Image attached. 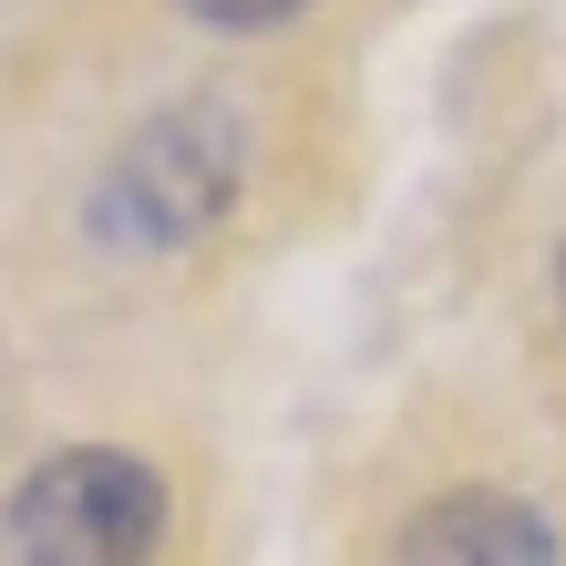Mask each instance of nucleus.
Segmentation results:
<instances>
[{"mask_svg": "<svg viewBox=\"0 0 566 566\" xmlns=\"http://www.w3.org/2000/svg\"><path fill=\"white\" fill-rule=\"evenodd\" d=\"M238 186H248V124L227 104H207V93H186V104L145 114L104 155V176L83 196V227L114 258H176L238 207Z\"/></svg>", "mask_w": 566, "mask_h": 566, "instance_id": "nucleus-1", "label": "nucleus"}, {"mask_svg": "<svg viewBox=\"0 0 566 566\" xmlns=\"http://www.w3.org/2000/svg\"><path fill=\"white\" fill-rule=\"evenodd\" d=\"M11 566H155L165 546V474L124 443H62L0 505Z\"/></svg>", "mask_w": 566, "mask_h": 566, "instance_id": "nucleus-2", "label": "nucleus"}, {"mask_svg": "<svg viewBox=\"0 0 566 566\" xmlns=\"http://www.w3.org/2000/svg\"><path fill=\"white\" fill-rule=\"evenodd\" d=\"M391 566H556V525L505 484H463V494H432L402 525Z\"/></svg>", "mask_w": 566, "mask_h": 566, "instance_id": "nucleus-3", "label": "nucleus"}, {"mask_svg": "<svg viewBox=\"0 0 566 566\" xmlns=\"http://www.w3.org/2000/svg\"><path fill=\"white\" fill-rule=\"evenodd\" d=\"M176 11H196L207 31H269L289 11H310V0H176Z\"/></svg>", "mask_w": 566, "mask_h": 566, "instance_id": "nucleus-4", "label": "nucleus"}, {"mask_svg": "<svg viewBox=\"0 0 566 566\" xmlns=\"http://www.w3.org/2000/svg\"><path fill=\"white\" fill-rule=\"evenodd\" d=\"M556 310H566V248H556Z\"/></svg>", "mask_w": 566, "mask_h": 566, "instance_id": "nucleus-5", "label": "nucleus"}]
</instances>
